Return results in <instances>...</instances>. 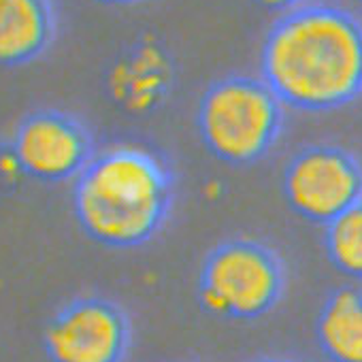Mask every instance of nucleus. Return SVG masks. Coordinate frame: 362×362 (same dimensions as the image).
<instances>
[{
  "instance_id": "1",
  "label": "nucleus",
  "mask_w": 362,
  "mask_h": 362,
  "mask_svg": "<svg viewBox=\"0 0 362 362\" xmlns=\"http://www.w3.org/2000/svg\"><path fill=\"white\" fill-rule=\"evenodd\" d=\"M260 77L294 111L349 107L362 96V18L324 0L279 13L260 47Z\"/></svg>"
},
{
  "instance_id": "2",
  "label": "nucleus",
  "mask_w": 362,
  "mask_h": 362,
  "mask_svg": "<svg viewBox=\"0 0 362 362\" xmlns=\"http://www.w3.org/2000/svg\"><path fill=\"white\" fill-rule=\"evenodd\" d=\"M175 194V170L160 153L113 145L96 151L73 181V214L94 243L134 250L164 230Z\"/></svg>"
},
{
  "instance_id": "3",
  "label": "nucleus",
  "mask_w": 362,
  "mask_h": 362,
  "mask_svg": "<svg viewBox=\"0 0 362 362\" xmlns=\"http://www.w3.org/2000/svg\"><path fill=\"white\" fill-rule=\"evenodd\" d=\"M286 109L260 75H226L211 81L199 98V136L220 162L252 166L269 158L281 141Z\"/></svg>"
},
{
  "instance_id": "4",
  "label": "nucleus",
  "mask_w": 362,
  "mask_h": 362,
  "mask_svg": "<svg viewBox=\"0 0 362 362\" xmlns=\"http://www.w3.org/2000/svg\"><path fill=\"white\" fill-rule=\"evenodd\" d=\"M286 281V264L275 247L252 237H233L205 256L199 300L216 317L252 322L279 305Z\"/></svg>"
},
{
  "instance_id": "5",
  "label": "nucleus",
  "mask_w": 362,
  "mask_h": 362,
  "mask_svg": "<svg viewBox=\"0 0 362 362\" xmlns=\"http://www.w3.org/2000/svg\"><path fill=\"white\" fill-rule=\"evenodd\" d=\"M281 192L294 216L326 226L362 199V160L337 143L305 145L284 166Z\"/></svg>"
},
{
  "instance_id": "6",
  "label": "nucleus",
  "mask_w": 362,
  "mask_h": 362,
  "mask_svg": "<svg viewBox=\"0 0 362 362\" xmlns=\"http://www.w3.org/2000/svg\"><path fill=\"white\" fill-rule=\"evenodd\" d=\"M9 145L18 168L43 184L75 181L96 153L88 124L62 109H37L24 115Z\"/></svg>"
},
{
  "instance_id": "7",
  "label": "nucleus",
  "mask_w": 362,
  "mask_h": 362,
  "mask_svg": "<svg viewBox=\"0 0 362 362\" xmlns=\"http://www.w3.org/2000/svg\"><path fill=\"white\" fill-rule=\"evenodd\" d=\"M132 341L128 313L103 296H79L47 322L49 362H124Z\"/></svg>"
},
{
  "instance_id": "8",
  "label": "nucleus",
  "mask_w": 362,
  "mask_h": 362,
  "mask_svg": "<svg viewBox=\"0 0 362 362\" xmlns=\"http://www.w3.org/2000/svg\"><path fill=\"white\" fill-rule=\"evenodd\" d=\"M177 69L168 49L153 39L126 47L105 73V92L115 109L130 117L160 111L173 94Z\"/></svg>"
},
{
  "instance_id": "9",
  "label": "nucleus",
  "mask_w": 362,
  "mask_h": 362,
  "mask_svg": "<svg viewBox=\"0 0 362 362\" xmlns=\"http://www.w3.org/2000/svg\"><path fill=\"white\" fill-rule=\"evenodd\" d=\"M58 16L54 0H0V66L37 62L54 45Z\"/></svg>"
},
{
  "instance_id": "10",
  "label": "nucleus",
  "mask_w": 362,
  "mask_h": 362,
  "mask_svg": "<svg viewBox=\"0 0 362 362\" xmlns=\"http://www.w3.org/2000/svg\"><path fill=\"white\" fill-rule=\"evenodd\" d=\"M315 339L328 362H362V290L330 292L315 320Z\"/></svg>"
},
{
  "instance_id": "11",
  "label": "nucleus",
  "mask_w": 362,
  "mask_h": 362,
  "mask_svg": "<svg viewBox=\"0 0 362 362\" xmlns=\"http://www.w3.org/2000/svg\"><path fill=\"white\" fill-rule=\"evenodd\" d=\"M322 228L328 262L341 275L362 281V199Z\"/></svg>"
},
{
  "instance_id": "12",
  "label": "nucleus",
  "mask_w": 362,
  "mask_h": 362,
  "mask_svg": "<svg viewBox=\"0 0 362 362\" xmlns=\"http://www.w3.org/2000/svg\"><path fill=\"white\" fill-rule=\"evenodd\" d=\"M258 5H262L264 9L269 11H275V13H284V11H290L294 7H300L305 3H309V0H256Z\"/></svg>"
},
{
  "instance_id": "13",
  "label": "nucleus",
  "mask_w": 362,
  "mask_h": 362,
  "mask_svg": "<svg viewBox=\"0 0 362 362\" xmlns=\"http://www.w3.org/2000/svg\"><path fill=\"white\" fill-rule=\"evenodd\" d=\"M103 5H134V3H141V0H98Z\"/></svg>"
},
{
  "instance_id": "14",
  "label": "nucleus",
  "mask_w": 362,
  "mask_h": 362,
  "mask_svg": "<svg viewBox=\"0 0 362 362\" xmlns=\"http://www.w3.org/2000/svg\"><path fill=\"white\" fill-rule=\"evenodd\" d=\"M256 362H294V360H284V358H262V360H256Z\"/></svg>"
},
{
  "instance_id": "15",
  "label": "nucleus",
  "mask_w": 362,
  "mask_h": 362,
  "mask_svg": "<svg viewBox=\"0 0 362 362\" xmlns=\"http://www.w3.org/2000/svg\"><path fill=\"white\" fill-rule=\"evenodd\" d=\"M354 3H358V5H362V0H354Z\"/></svg>"
}]
</instances>
